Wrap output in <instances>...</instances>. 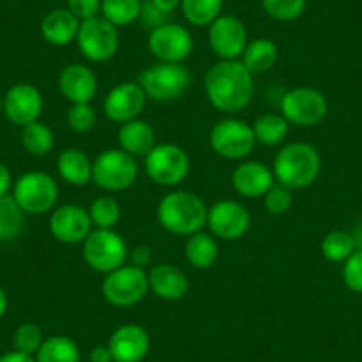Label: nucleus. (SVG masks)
<instances>
[{
	"instance_id": "nucleus-1",
	"label": "nucleus",
	"mask_w": 362,
	"mask_h": 362,
	"mask_svg": "<svg viewBox=\"0 0 362 362\" xmlns=\"http://www.w3.org/2000/svg\"><path fill=\"white\" fill-rule=\"evenodd\" d=\"M204 93L215 110L235 116L254 98V75L236 61H217L204 75Z\"/></svg>"
},
{
	"instance_id": "nucleus-2",
	"label": "nucleus",
	"mask_w": 362,
	"mask_h": 362,
	"mask_svg": "<svg viewBox=\"0 0 362 362\" xmlns=\"http://www.w3.org/2000/svg\"><path fill=\"white\" fill-rule=\"evenodd\" d=\"M156 218L170 235L189 238L206 228L208 206L197 194L189 190H174L160 199Z\"/></svg>"
},
{
	"instance_id": "nucleus-3",
	"label": "nucleus",
	"mask_w": 362,
	"mask_h": 362,
	"mask_svg": "<svg viewBox=\"0 0 362 362\" xmlns=\"http://www.w3.org/2000/svg\"><path fill=\"white\" fill-rule=\"evenodd\" d=\"M272 170L281 185L291 190L308 189L322 174V155L309 142H290L279 149Z\"/></svg>"
},
{
	"instance_id": "nucleus-4",
	"label": "nucleus",
	"mask_w": 362,
	"mask_h": 362,
	"mask_svg": "<svg viewBox=\"0 0 362 362\" xmlns=\"http://www.w3.org/2000/svg\"><path fill=\"white\" fill-rule=\"evenodd\" d=\"M189 68L185 64L174 62H156L142 69L137 82L146 93L148 100L158 103L174 102L185 95L190 87Z\"/></svg>"
},
{
	"instance_id": "nucleus-5",
	"label": "nucleus",
	"mask_w": 362,
	"mask_h": 362,
	"mask_svg": "<svg viewBox=\"0 0 362 362\" xmlns=\"http://www.w3.org/2000/svg\"><path fill=\"white\" fill-rule=\"evenodd\" d=\"M13 197L25 215L52 214L59 201V185L43 170H29L13 183Z\"/></svg>"
},
{
	"instance_id": "nucleus-6",
	"label": "nucleus",
	"mask_w": 362,
	"mask_h": 362,
	"mask_svg": "<svg viewBox=\"0 0 362 362\" xmlns=\"http://www.w3.org/2000/svg\"><path fill=\"white\" fill-rule=\"evenodd\" d=\"M139 177V162L123 149H105L93 160V183L105 192L128 190Z\"/></svg>"
},
{
	"instance_id": "nucleus-7",
	"label": "nucleus",
	"mask_w": 362,
	"mask_h": 362,
	"mask_svg": "<svg viewBox=\"0 0 362 362\" xmlns=\"http://www.w3.org/2000/svg\"><path fill=\"white\" fill-rule=\"evenodd\" d=\"M128 252L127 242L116 229H93L82 243V256L87 267L103 276L123 267Z\"/></svg>"
},
{
	"instance_id": "nucleus-8",
	"label": "nucleus",
	"mask_w": 362,
	"mask_h": 362,
	"mask_svg": "<svg viewBox=\"0 0 362 362\" xmlns=\"http://www.w3.org/2000/svg\"><path fill=\"white\" fill-rule=\"evenodd\" d=\"M144 170L149 180L160 187H177L190 173V156L181 146L165 142L156 144L144 156Z\"/></svg>"
},
{
	"instance_id": "nucleus-9",
	"label": "nucleus",
	"mask_w": 362,
	"mask_h": 362,
	"mask_svg": "<svg viewBox=\"0 0 362 362\" xmlns=\"http://www.w3.org/2000/svg\"><path fill=\"white\" fill-rule=\"evenodd\" d=\"M149 293L148 272L127 264L116 268L103 277L102 295L107 304L114 308H132L144 300Z\"/></svg>"
},
{
	"instance_id": "nucleus-10",
	"label": "nucleus",
	"mask_w": 362,
	"mask_h": 362,
	"mask_svg": "<svg viewBox=\"0 0 362 362\" xmlns=\"http://www.w3.org/2000/svg\"><path fill=\"white\" fill-rule=\"evenodd\" d=\"M281 114L290 124L298 128H313L329 114V102L322 90L315 87H295L286 90L279 102Z\"/></svg>"
},
{
	"instance_id": "nucleus-11",
	"label": "nucleus",
	"mask_w": 362,
	"mask_h": 362,
	"mask_svg": "<svg viewBox=\"0 0 362 362\" xmlns=\"http://www.w3.org/2000/svg\"><path fill=\"white\" fill-rule=\"evenodd\" d=\"M252 124L238 117H224L210 130V146L217 156L231 162L245 160L256 148Z\"/></svg>"
},
{
	"instance_id": "nucleus-12",
	"label": "nucleus",
	"mask_w": 362,
	"mask_h": 362,
	"mask_svg": "<svg viewBox=\"0 0 362 362\" xmlns=\"http://www.w3.org/2000/svg\"><path fill=\"white\" fill-rule=\"evenodd\" d=\"M76 47L90 62H107L119 50V30L102 15L80 23Z\"/></svg>"
},
{
	"instance_id": "nucleus-13",
	"label": "nucleus",
	"mask_w": 362,
	"mask_h": 362,
	"mask_svg": "<svg viewBox=\"0 0 362 362\" xmlns=\"http://www.w3.org/2000/svg\"><path fill=\"white\" fill-rule=\"evenodd\" d=\"M148 50L158 62L183 64L194 52L192 33L174 22L156 27L149 30Z\"/></svg>"
},
{
	"instance_id": "nucleus-14",
	"label": "nucleus",
	"mask_w": 362,
	"mask_h": 362,
	"mask_svg": "<svg viewBox=\"0 0 362 362\" xmlns=\"http://www.w3.org/2000/svg\"><path fill=\"white\" fill-rule=\"evenodd\" d=\"M252 217L242 203L235 199H222L208 208L206 228L217 240L235 242L249 233Z\"/></svg>"
},
{
	"instance_id": "nucleus-15",
	"label": "nucleus",
	"mask_w": 362,
	"mask_h": 362,
	"mask_svg": "<svg viewBox=\"0 0 362 362\" xmlns=\"http://www.w3.org/2000/svg\"><path fill=\"white\" fill-rule=\"evenodd\" d=\"M249 43L245 23L233 15H221L208 29V45L218 61H236Z\"/></svg>"
},
{
	"instance_id": "nucleus-16",
	"label": "nucleus",
	"mask_w": 362,
	"mask_h": 362,
	"mask_svg": "<svg viewBox=\"0 0 362 362\" xmlns=\"http://www.w3.org/2000/svg\"><path fill=\"white\" fill-rule=\"evenodd\" d=\"M2 112L16 127H27L34 121H40L43 112V95L34 83H13L2 98Z\"/></svg>"
},
{
	"instance_id": "nucleus-17",
	"label": "nucleus",
	"mask_w": 362,
	"mask_h": 362,
	"mask_svg": "<svg viewBox=\"0 0 362 362\" xmlns=\"http://www.w3.org/2000/svg\"><path fill=\"white\" fill-rule=\"evenodd\" d=\"M48 229L57 242L64 245H78L86 242L95 228H93L87 208L80 204H62V206H55V210L50 214Z\"/></svg>"
},
{
	"instance_id": "nucleus-18",
	"label": "nucleus",
	"mask_w": 362,
	"mask_h": 362,
	"mask_svg": "<svg viewBox=\"0 0 362 362\" xmlns=\"http://www.w3.org/2000/svg\"><path fill=\"white\" fill-rule=\"evenodd\" d=\"M148 96L139 82H121L107 93L103 100V114L112 123L123 124L139 119L144 110Z\"/></svg>"
},
{
	"instance_id": "nucleus-19",
	"label": "nucleus",
	"mask_w": 362,
	"mask_h": 362,
	"mask_svg": "<svg viewBox=\"0 0 362 362\" xmlns=\"http://www.w3.org/2000/svg\"><path fill=\"white\" fill-rule=\"evenodd\" d=\"M107 346L112 354L114 362H142L151 346V339L144 327L137 323H124L114 330Z\"/></svg>"
},
{
	"instance_id": "nucleus-20",
	"label": "nucleus",
	"mask_w": 362,
	"mask_h": 362,
	"mask_svg": "<svg viewBox=\"0 0 362 362\" xmlns=\"http://www.w3.org/2000/svg\"><path fill=\"white\" fill-rule=\"evenodd\" d=\"M62 98L69 103H90L98 93V76L89 66L73 62L62 68L57 80Z\"/></svg>"
},
{
	"instance_id": "nucleus-21",
	"label": "nucleus",
	"mask_w": 362,
	"mask_h": 362,
	"mask_svg": "<svg viewBox=\"0 0 362 362\" xmlns=\"http://www.w3.org/2000/svg\"><path fill=\"white\" fill-rule=\"evenodd\" d=\"M274 183H276L274 170L257 160L242 162L231 174L233 189L245 199H259Z\"/></svg>"
},
{
	"instance_id": "nucleus-22",
	"label": "nucleus",
	"mask_w": 362,
	"mask_h": 362,
	"mask_svg": "<svg viewBox=\"0 0 362 362\" xmlns=\"http://www.w3.org/2000/svg\"><path fill=\"white\" fill-rule=\"evenodd\" d=\"M149 291L165 302H177L189 291V277L173 263L153 264L148 270Z\"/></svg>"
},
{
	"instance_id": "nucleus-23",
	"label": "nucleus",
	"mask_w": 362,
	"mask_h": 362,
	"mask_svg": "<svg viewBox=\"0 0 362 362\" xmlns=\"http://www.w3.org/2000/svg\"><path fill=\"white\" fill-rule=\"evenodd\" d=\"M80 23L82 22L68 8H59L45 15L40 33L52 47H68L76 41Z\"/></svg>"
},
{
	"instance_id": "nucleus-24",
	"label": "nucleus",
	"mask_w": 362,
	"mask_h": 362,
	"mask_svg": "<svg viewBox=\"0 0 362 362\" xmlns=\"http://www.w3.org/2000/svg\"><path fill=\"white\" fill-rule=\"evenodd\" d=\"M117 144H119V149L134 158H144L156 146V134L148 121L139 117V119L119 124Z\"/></svg>"
},
{
	"instance_id": "nucleus-25",
	"label": "nucleus",
	"mask_w": 362,
	"mask_h": 362,
	"mask_svg": "<svg viewBox=\"0 0 362 362\" xmlns=\"http://www.w3.org/2000/svg\"><path fill=\"white\" fill-rule=\"evenodd\" d=\"M57 173L71 187H86L93 181V160L78 148H68L57 156Z\"/></svg>"
},
{
	"instance_id": "nucleus-26",
	"label": "nucleus",
	"mask_w": 362,
	"mask_h": 362,
	"mask_svg": "<svg viewBox=\"0 0 362 362\" xmlns=\"http://www.w3.org/2000/svg\"><path fill=\"white\" fill-rule=\"evenodd\" d=\"M240 61L252 75H263L279 61V47L268 37H256L247 43Z\"/></svg>"
},
{
	"instance_id": "nucleus-27",
	"label": "nucleus",
	"mask_w": 362,
	"mask_h": 362,
	"mask_svg": "<svg viewBox=\"0 0 362 362\" xmlns=\"http://www.w3.org/2000/svg\"><path fill=\"white\" fill-rule=\"evenodd\" d=\"M218 242L211 233L199 231L189 236L185 243V257L190 267L197 270H208L218 259Z\"/></svg>"
},
{
	"instance_id": "nucleus-28",
	"label": "nucleus",
	"mask_w": 362,
	"mask_h": 362,
	"mask_svg": "<svg viewBox=\"0 0 362 362\" xmlns=\"http://www.w3.org/2000/svg\"><path fill=\"white\" fill-rule=\"evenodd\" d=\"M256 142L261 146H281L290 134V123L281 112H267L252 123Z\"/></svg>"
},
{
	"instance_id": "nucleus-29",
	"label": "nucleus",
	"mask_w": 362,
	"mask_h": 362,
	"mask_svg": "<svg viewBox=\"0 0 362 362\" xmlns=\"http://www.w3.org/2000/svg\"><path fill=\"white\" fill-rule=\"evenodd\" d=\"M25 211L11 194L0 197V243L15 242L25 229Z\"/></svg>"
},
{
	"instance_id": "nucleus-30",
	"label": "nucleus",
	"mask_w": 362,
	"mask_h": 362,
	"mask_svg": "<svg viewBox=\"0 0 362 362\" xmlns=\"http://www.w3.org/2000/svg\"><path fill=\"white\" fill-rule=\"evenodd\" d=\"M78 344L68 336H52L43 341L36 354V362H78Z\"/></svg>"
},
{
	"instance_id": "nucleus-31",
	"label": "nucleus",
	"mask_w": 362,
	"mask_h": 362,
	"mask_svg": "<svg viewBox=\"0 0 362 362\" xmlns=\"http://www.w3.org/2000/svg\"><path fill=\"white\" fill-rule=\"evenodd\" d=\"M224 0H181V13L190 25L210 27L222 15Z\"/></svg>"
},
{
	"instance_id": "nucleus-32",
	"label": "nucleus",
	"mask_w": 362,
	"mask_h": 362,
	"mask_svg": "<svg viewBox=\"0 0 362 362\" xmlns=\"http://www.w3.org/2000/svg\"><path fill=\"white\" fill-rule=\"evenodd\" d=\"M320 249H322L323 257L330 263H344L357 250V242L354 238V233L336 229L322 240Z\"/></svg>"
},
{
	"instance_id": "nucleus-33",
	"label": "nucleus",
	"mask_w": 362,
	"mask_h": 362,
	"mask_svg": "<svg viewBox=\"0 0 362 362\" xmlns=\"http://www.w3.org/2000/svg\"><path fill=\"white\" fill-rule=\"evenodd\" d=\"M54 132L48 124L41 123V121H34V123L22 128V146L30 155L47 156L54 149Z\"/></svg>"
},
{
	"instance_id": "nucleus-34",
	"label": "nucleus",
	"mask_w": 362,
	"mask_h": 362,
	"mask_svg": "<svg viewBox=\"0 0 362 362\" xmlns=\"http://www.w3.org/2000/svg\"><path fill=\"white\" fill-rule=\"evenodd\" d=\"M142 0H102L100 15L119 29L137 22L141 16Z\"/></svg>"
},
{
	"instance_id": "nucleus-35",
	"label": "nucleus",
	"mask_w": 362,
	"mask_h": 362,
	"mask_svg": "<svg viewBox=\"0 0 362 362\" xmlns=\"http://www.w3.org/2000/svg\"><path fill=\"white\" fill-rule=\"evenodd\" d=\"M87 211L95 229H116L121 221V204L112 196L96 197Z\"/></svg>"
},
{
	"instance_id": "nucleus-36",
	"label": "nucleus",
	"mask_w": 362,
	"mask_h": 362,
	"mask_svg": "<svg viewBox=\"0 0 362 362\" xmlns=\"http://www.w3.org/2000/svg\"><path fill=\"white\" fill-rule=\"evenodd\" d=\"M308 0H261L263 11L276 22H293L305 11Z\"/></svg>"
},
{
	"instance_id": "nucleus-37",
	"label": "nucleus",
	"mask_w": 362,
	"mask_h": 362,
	"mask_svg": "<svg viewBox=\"0 0 362 362\" xmlns=\"http://www.w3.org/2000/svg\"><path fill=\"white\" fill-rule=\"evenodd\" d=\"M43 330L40 325L33 322H25L15 330L13 336V344H15L16 351H22L27 355H36L37 350L43 344Z\"/></svg>"
},
{
	"instance_id": "nucleus-38",
	"label": "nucleus",
	"mask_w": 362,
	"mask_h": 362,
	"mask_svg": "<svg viewBox=\"0 0 362 362\" xmlns=\"http://www.w3.org/2000/svg\"><path fill=\"white\" fill-rule=\"evenodd\" d=\"M295 203L293 190L281 183H274L267 194L263 196L264 210L270 215H284L291 210Z\"/></svg>"
},
{
	"instance_id": "nucleus-39",
	"label": "nucleus",
	"mask_w": 362,
	"mask_h": 362,
	"mask_svg": "<svg viewBox=\"0 0 362 362\" xmlns=\"http://www.w3.org/2000/svg\"><path fill=\"white\" fill-rule=\"evenodd\" d=\"M66 121L75 134H89L98 123V116L90 103H73L66 114Z\"/></svg>"
},
{
	"instance_id": "nucleus-40",
	"label": "nucleus",
	"mask_w": 362,
	"mask_h": 362,
	"mask_svg": "<svg viewBox=\"0 0 362 362\" xmlns=\"http://www.w3.org/2000/svg\"><path fill=\"white\" fill-rule=\"evenodd\" d=\"M343 283L354 293H362V249H357L343 263Z\"/></svg>"
},
{
	"instance_id": "nucleus-41",
	"label": "nucleus",
	"mask_w": 362,
	"mask_h": 362,
	"mask_svg": "<svg viewBox=\"0 0 362 362\" xmlns=\"http://www.w3.org/2000/svg\"><path fill=\"white\" fill-rule=\"evenodd\" d=\"M142 23H144L146 29L153 30L156 27H162L165 23L170 22V15L167 13L160 11L155 4H153L151 0H142V9H141V16H139Z\"/></svg>"
},
{
	"instance_id": "nucleus-42",
	"label": "nucleus",
	"mask_w": 362,
	"mask_h": 362,
	"mask_svg": "<svg viewBox=\"0 0 362 362\" xmlns=\"http://www.w3.org/2000/svg\"><path fill=\"white\" fill-rule=\"evenodd\" d=\"M66 8H68L80 22H86V20L100 16V13H102V0H68V6H66Z\"/></svg>"
},
{
	"instance_id": "nucleus-43",
	"label": "nucleus",
	"mask_w": 362,
	"mask_h": 362,
	"mask_svg": "<svg viewBox=\"0 0 362 362\" xmlns=\"http://www.w3.org/2000/svg\"><path fill=\"white\" fill-rule=\"evenodd\" d=\"M130 264L148 272L153 267V252L148 245H137L128 252Z\"/></svg>"
},
{
	"instance_id": "nucleus-44",
	"label": "nucleus",
	"mask_w": 362,
	"mask_h": 362,
	"mask_svg": "<svg viewBox=\"0 0 362 362\" xmlns=\"http://www.w3.org/2000/svg\"><path fill=\"white\" fill-rule=\"evenodd\" d=\"M13 183H15V180H13L11 170H9V167L6 163L0 162V197L8 196L11 192Z\"/></svg>"
},
{
	"instance_id": "nucleus-45",
	"label": "nucleus",
	"mask_w": 362,
	"mask_h": 362,
	"mask_svg": "<svg viewBox=\"0 0 362 362\" xmlns=\"http://www.w3.org/2000/svg\"><path fill=\"white\" fill-rule=\"evenodd\" d=\"M89 362H114L109 346H95L89 351Z\"/></svg>"
},
{
	"instance_id": "nucleus-46",
	"label": "nucleus",
	"mask_w": 362,
	"mask_h": 362,
	"mask_svg": "<svg viewBox=\"0 0 362 362\" xmlns=\"http://www.w3.org/2000/svg\"><path fill=\"white\" fill-rule=\"evenodd\" d=\"M0 362H36L33 355L22 354V351H8V354L0 355Z\"/></svg>"
},
{
	"instance_id": "nucleus-47",
	"label": "nucleus",
	"mask_w": 362,
	"mask_h": 362,
	"mask_svg": "<svg viewBox=\"0 0 362 362\" xmlns=\"http://www.w3.org/2000/svg\"><path fill=\"white\" fill-rule=\"evenodd\" d=\"M151 2L160 9V11L167 13V15H173V13L181 6V0H151Z\"/></svg>"
},
{
	"instance_id": "nucleus-48",
	"label": "nucleus",
	"mask_w": 362,
	"mask_h": 362,
	"mask_svg": "<svg viewBox=\"0 0 362 362\" xmlns=\"http://www.w3.org/2000/svg\"><path fill=\"white\" fill-rule=\"evenodd\" d=\"M8 305H9L8 295H6L4 288L0 286V318H4V315L8 313Z\"/></svg>"
},
{
	"instance_id": "nucleus-49",
	"label": "nucleus",
	"mask_w": 362,
	"mask_h": 362,
	"mask_svg": "<svg viewBox=\"0 0 362 362\" xmlns=\"http://www.w3.org/2000/svg\"><path fill=\"white\" fill-rule=\"evenodd\" d=\"M0 112H2V98H0Z\"/></svg>"
}]
</instances>
